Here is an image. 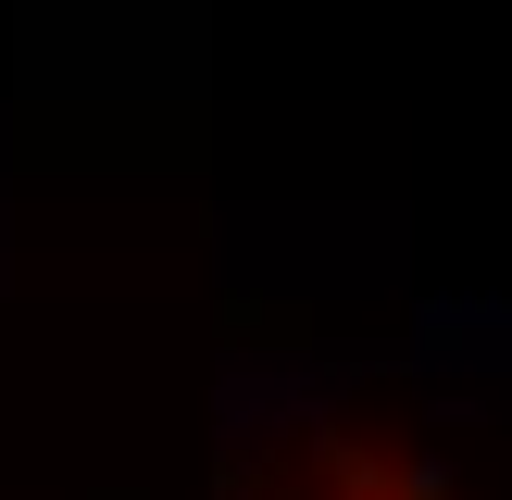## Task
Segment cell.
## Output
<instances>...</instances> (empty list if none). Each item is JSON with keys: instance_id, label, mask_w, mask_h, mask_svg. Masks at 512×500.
<instances>
[{"instance_id": "1", "label": "cell", "mask_w": 512, "mask_h": 500, "mask_svg": "<svg viewBox=\"0 0 512 500\" xmlns=\"http://www.w3.org/2000/svg\"><path fill=\"white\" fill-rule=\"evenodd\" d=\"M213 425H225V450L250 463V438H275V425H325V375L313 363H288V375H225Z\"/></svg>"}, {"instance_id": "2", "label": "cell", "mask_w": 512, "mask_h": 500, "mask_svg": "<svg viewBox=\"0 0 512 500\" xmlns=\"http://www.w3.org/2000/svg\"><path fill=\"white\" fill-rule=\"evenodd\" d=\"M213 500H275V488H263V475H225V488H213Z\"/></svg>"}]
</instances>
